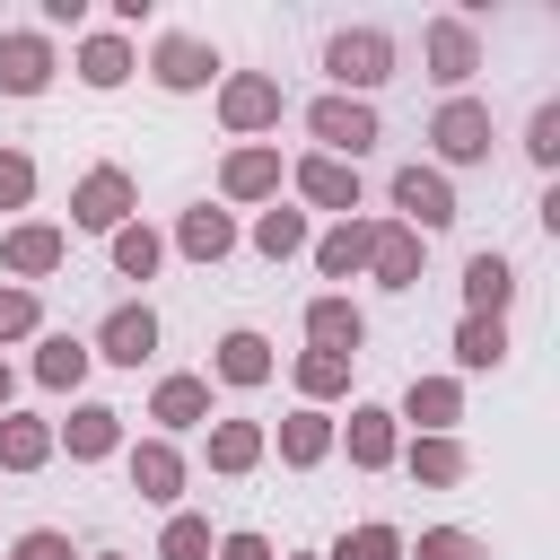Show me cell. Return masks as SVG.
Wrapping results in <instances>:
<instances>
[{
	"mask_svg": "<svg viewBox=\"0 0 560 560\" xmlns=\"http://www.w3.org/2000/svg\"><path fill=\"white\" fill-rule=\"evenodd\" d=\"M324 70H332V88H341V96H368V88H385V79H394V35L350 26V35H332V44H324Z\"/></svg>",
	"mask_w": 560,
	"mask_h": 560,
	"instance_id": "1",
	"label": "cell"
},
{
	"mask_svg": "<svg viewBox=\"0 0 560 560\" xmlns=\"http://www.w3.org/2000/svg\"><path fill=\"white\" fill-rule=\"evenodd\" d=\"M306 131L324 140V158H359V149H376V105L368 96H315Z\"/></svg>",
	"mask_w": 560,
	"mask_h": 560,
	"instance_id": "2",
	"label": "cell"
},
{
	"mask_svg": "<svg viewBox=\"0 0 560 560\" xmlns=\"http://www.w3.org/2000/svg\"><path fill=\"white\" fill-rule=\"evenodd\" d=\"M394 210H402V228H411V236H429V228H446V219H455V192H446V175H438V166H402V175H394Z\"/></svg>",
	"mask_w": 560,
	"mask_h": 560,
	"instance_id": "3",
	"label": "cell"
},
{
	"mask_svg": "<svg viewBox=\"0 0 560 560\" xmlns=\"http://www.w3.org/2000/svg\"><path fill=\"white\" fill-rule=\"evenodd\" d=\"M70 219L114 236V228L131 219V175H122V166H96V175H79V192H70Z\"/></svg>",
	"mask_w": 560,
	"mask_h": 560,
	"instance_id": "4",
	"label": "cell"
},
{
	"mask_svg": "<svg viewBox=\"0 0 560 560\" xmlns=\"http://www.w3.org/2000/svg\"><path fill=\"white\" fill-rule=\"evenodd\" d=\"M429 140H438L455 166H472V158H490V114H481L472 96H446V105H438V122H429Z\"/></svg>",
	"mask_w": 560,
	"mask_h": 560,
	"instance_id": "5",
	"label": "cell"
},
{
	"mask_svg": "<svg viewBox=\"0 0 560 560\" xmlns=\"http://www.w3.org/2000/svg\"><path fill=\"white\" fill-rule=\"evenodd\" d=\"M149 350H158V315H149V306H114V315L96 324V350H88V359H114V368H140Z\"/></svg>",
	"mask_w": 560,
	"mask_h": 560,
	"instance_id": "6",
	"label": "cell"
},
{
	"mask_svg": "<svg viewBox=\"0 0 560 560\" xmlns=\"http://www.w3.org/2000/svg\"><path fill=\"white\" fill-rule=\"evenodd\" d=\"M472 70H481L472 26H464V18H438V26H429V79H438V88H464Z\"/></svg>",
	"mask_w": 560,
	"mask_h": 560,
	"instance_id": "7",
	"label": "cell"
},
{
	"mask_svg": "<svg viewBox=\"0 0 560 560\" xmlns=\"http://www.w3.org/2000/svg\"><path fill=\"white\" fill-rule=\"evenodd\" d=\"M219 114H228V131H262V122H280V79H228L219 88Z\"/></svg>",
	"mask_w": 560,
	"mask_h": 560,
	"instance_id": "8",
	"label": "cell"
},
{
	"mask_svg": "<svg viewBox=\"0 0 560 560\" xmlns=\"http://www.w3.org/2000/svg\"><path fill=\"white\" fill-rule=\"evenodd\" d=\"M368 271H376L385 289H411V280H420V236H411L402 219H376V245H368Z\"/></svg>",
	"mask_w": 560,
	"mask_h": 560,
	"instance_id": "9",
	"label": "cell"
},
{
	"mask_svg": "<svg viewBox=\"0 0 560 560\" xmlns=\"http://www.w3.org/2000/svg\"><path fill=\"white\" fill-rule=\"evenodd\" d=\"M402 420H420L429 438H446V429L464 420V385H455V376H411V394H402Z\"/></svg>",
	"mask_w": 560,
	"mask_h": 560,
	"instance_id": "10",
	"label": "cell"
},
{
	"mask_svg": "<svg viewBox=\"0 0 560 560\" xmlns=\"http://www.w3.org/2000/svg\"><path fill=\"white\" fill-rule=\"evenodd\" d=\"M210 70H219V52H210L201 35H166V44H158V88L184 96V88H210Z\"/></svg>",
	"mask_w": 560,
	"mask_h": 560,
	"instance_id": "11",
	"label": "cell"
},
{
	"mask_svg": "<svg viewBox=\"0 0 560 560\" xmlns=\"http://www.w3.org/2000/svg\"><path fill=\"white\" fill-rule=\"evenodd\" d=\"M306 332H315V350H332V359H359V341H368V324H359L350 298H315V306H306Z\"/></svg>",
	"mask_w": 560,
	"mask_h": 560,
	"instance_id": "12",
	"label": "cell"
},
{
	"mask_svg": "<svg viewBox=\"0 0 560 560\" xmlns=\"http://www.w3.org/2000/svg\"><path fill=\"white\" fill-rule=\"evenodd\" d=\"M131 490H140V499H158V508H166V499H184V455H175L166 438L131 446Z\"/></svg>",
	"mask_w": 560,
	"mask_h": 560,
	"instance_id": "13",
	"label": "cell"
},
{
	"mask_svg": "<svg viewBox=\"0 0 560 560\" xmlns=\"http://www.w3.org/2000/svg\"><path fill=\"white\" fill-rule=\"evenodd\" d=\"M52 79V44L44 35H0V88L9 96H35Z\"/></svg>",
	"mask_w": 560,
	"mask_h": 560,
	"instance_id": "14",
	"label": "cell"
},
{
	"mask_svg": "<svg viewBox=\"0 0 560 560\" xmlns=\"http://www.w3.org/2000/svg\"><path fill=\"white\" fill-rule=\"evenodd\" d=\"M298 192L324 201V210H359V166L350 158H306L298 166Z\"/></svg>",
	"mask_w": 560,
	"mask_h": 560,
	"instance_id": "15",
	"label": "cell"
},
{
	"mask_svg": "<svg viewBox=\"0 0 560 560\" xmlns=\"http://www.w3.org/2000/svg\"><path fill=\"white\" fill-rule=\"evenodd\" d=\"M368 245H376V219H341V228L315 245V271H324V280H350V271H368Z\"/></svg>",
	"mask_w": 560,
	"mask_h": 560,
	"instance_id": "16",
	"label": "cell"
},
{
	"mask_svg": "<svg viewBox=\"0 0 560 560\" xmlns=\"http://www.w3.org/2000/svg\"><path fill=\"white\" fill-rule=\"evenodd\" d=\"M464 298H472V315H499V306L516 298V262H508V254H472V262H464Z\"/></svg>",
	"mask_w": 560,
	"mask_h": 560,
	"instance_id": "17",
	"label": "cell"
},
{
	"mask_svg": "<svg viewBox=\"0 0 560 560\" xmlns=\"http://www.w3.org/2000/svg\"><path fill=\"white\" fill-rule=\"evenodd\" d=\"M149 420H166V429H192V420H210V376H166V385L149 394Z\"/></svg>",
	"mask_w": 560,
	"mask_h": 560,
	"instance_id": "18",
	"label": "cell"
},
{
	"mask_svg": "<svg viewBox=\"0 0 560 560\" xmlns=\"http://www.w3.org/2000/svg\"><path fill=\"white\" fill-rule=\"evenodd\" d=\"M61 438H70V455H79V464H96V455H114V446H122V411H105V402H79Z\"/></svg>",
	"mask_w": 560,
	"mask_h": 560,
	"instance_id": "19",
	"label": "cell"
},
{
	"mask_svg": "<svg viewBox=\"0 0 560 560\" xmlns=\"http://www.w3.org/2000/svg\"><path fill=\"white\" fill-rule=\"evenodd\" d=\"M350 464H359V472H385V464H394V411H376V402L350 411Z\"/></svg>",
	"mask_w": 560,
	"mask_h": 560,
	"instance_id": "20",
	"label": "cell"
},
{
	"mask_svg": "<svg viewBox=\"0 0 560 560\" xmlns=\"http://www.w3.org/2000/svg\"><path fill=\"white\" fill-rule=\"evenodd\" d=\"M219 184H228V201H262V192L280 184V149H236V158L219 166Z\"/></svg>",
	"mask_w": 560,
	"mask_h": 560,
	"instance_id": "21",
	"label": "cell"
},
{
	"mask_svg": "<svg viewBox=\"0 0 560 560\" xmlns=\"http://www.w3.org/2000/svg\"><path fill=\"white\" fill-rule=\"evenodd\" d=\"M0 262H9V271H26V280H44V271L61 262V228H9Z\"/></svg>",
	"mask_w": 560,
	"mask_h": 560,
	"instance_id": "22",
	"label": "cell"
},
{
	"mask_svg": "<svg viewBox=\"0 0 560 560\" xmlns=\"http://www.w3.org/2000/svg\"><path fill=\"white\" fill-rule=\"evenodd\" d=\"M79 79H88V88H122V79H131V44H122V35H88V44H79Z\"/></svg>",
	"mask_w": 560,
	"mask_h": 560,
	"instance_id": "23",
	"label": "cell"
},
{
	"mask_svg": "<svg viewBox=\"0 0 560 560\" xmlns=\"http://www.w3.org/2000/svg\"><path fill=\"white\" fill-rule=\"evenodd\" d=\"M175 245H184L192 262H219V254L236 245V228H228V210H184V228H175Z\"/></svg>",
	"mask_w": 560,
	"mask_h": 560,
	"instance_id": "24",
	"label": "cell"
},
{
	"mask_svg": "<svg viewBox=\"0 0 560 560\" xmlns=\"http://www.w3.org/2000/svg\"><path fill=\"white\" fill-rule=\"evenodd\" d=\"M508 359V324L499 315H464V332H455V368H499Z\"/></svg>",
	"mask_w": 560,
	"mask_h": 560,
	"instance_id": "25",
	"label": "cell"
},
{
	"mask_svg": "<svg viewBox=\"0 0 560 560\" xmlns=\"http://www.w3.org/2000/svg\"><path fill=\"white\" fill-rule=\"evenodd\" d=\"M219 376H228V385H262V376H271V341H262V332H228V341H219Z\"/></svg>",
	"mask_w": 560,
	"mask_h": 560,
	"instance_id": "26",
	"label": "cell"
},
{
	"mask_svg": "<svg viewBox=\"0 0 560 560\" xmlns=\"http://www.w3.org/2000/svg\"><path fill=\"white\" fill-rule=\"evenodd\" d=\"M210 464H219V472H254V464H262V429H254V420H219V429H210Z\"/></svg>",
	"mask_w": 560,
	"mask_h": 560,
	"instance_id": "27",
	"label": "cell"
},
{
	"mask_svg": "<svg viewBox=\"0 0 560 560\" xmlns=\"http://www.w3.org/2000/svg\"><path fill=\"white\" fill-rule=\"evenodd\" d=\"M44 455H52V429H44V420H9V411H0V464H9V472H35Z\"/></svg>",
	"mask_w": 560,
	"mask_h": 560,
	"instance_id": "28",
	"label": "cell"
},
{
	"mask_svg": "<svg viewBox=\"0 0 560 560\" xmlns=\"http://www.w3.org/2000/svg\"><path fill=\"white\" fill-rule=\"evenodd\" d=\"M35 376H44L52 394H70V385L88 376V341H70V332H52V341L35 350Z\"/></svg>",
	"mask_w": 560,
	"mask_h": 560,
	"instance_id": "29",
	"label": "cell"
},
{
	"mask_svg": "<svg viewBox=\"0 0 560 560\" xmlns=\"http://www.w3.org/2000/svg\"><path fill=\"white\" fill-rule=\"evenodd\" d=\"M324 446H332V420L324 411H289L280 420V455L289 464H324Z\"/></svg>",
	"mask_w": 560,
	"mask_h": 560,
	"instance_id": "30",
	"label": "cell"
},
{
	"mask_svg": "<svg viewBox=\"0 0 560 560\" xmlns=\"http://www.w3.org/2000/svg\"><path fill=\"white\" fill-rule=\"evenodd\" d=\"M411 481L455 490V481H464V446H455V438H420V446H411Z\"/></svg>",
	"mask_w": 560,
	"mask_h": 560,
	"instance_id": "31",
	"label": "cell"
},
{
	"mask_svg": "<svg viewBox=\"0 0 560 560\" xmlns=\"http://www.w3.org/2000/svg\"><path fill=\"white\" fill-rule=\"evenodd\" d=\"M402 560H490L472 534H455V525H429L420 542H402Z\"/></svg>",
	"mask_w": 560,
	"mask_h": 560,
	"instance_id": "32",
	"label": "cell"
},
{
	"mask_svg": "<svg viewBox=\"0 0 560 560\" xmlns=\"http://www.w3.org/2000/svg\"><path fill=\"white\" fill-rule=\"evenodd\" d=\"M332 560H402V534H394V525H350V534L332 542Z\"/></svg>",
	"mask_w": 560,
	"mask_h": 560,
	"instance_id": "33",
	"label": "cell"
},
{
	"mask_svg": "<svg viewBox=\"0 0 560 560\" xmlns=\"http://www.w3.org/2000/svg\"><path fill=\"white\" fill-rule=\"evenodd\" d=\"M254 245L280 262V254H298V245H306V219H298V210H262V219H254Z\"/></svg>",
	"mask_w": 560,
	"mask_h": 560,
	"instance_id": "34",
	"label": "cell"
},
{
	"mask_svg": "<svg viewBox=\"0 0 560 560\" xmlns=\"http://www.w3.org/2000/svg\"><path fill=\"white\" fill-rule=\"evenodd\" d=\"M114 271H122V280H149V271H158V236H149V228H114Z\"/></svg>",
	"mask_w": 560,
	"mask_h": 560,
	"instance_id": "35",
	"label": "cell"
},
{
	"mask_svg": "<svg viewBox=\"0 0 560 560\" xmlns=\"http://www.w3.org/2000/svg\"><path fill=\"white\" fill-rule=\"evenodd\" d=\"M341 385H350V359H332V350H306V359H298V394L324 402V394H341Z\"/></svg>",
	"mask_w": 560,
	"mask_h": 560,
	"instance_id": "36",
	"label": "cell"
},
{
	"mask_svg": "<svg viewBox=\"0 0 560 560\" xmlns=\"http://www.w3.org/2000/svg\"><path fill=\"white\" fill-rule=\"evenodd\" d=\"M158 560H210V525L201 516H175L166 542H158Z\"/></svg>",
	"mask_w": 560,
	"mask_h": 560,
	"instance_id": "37",
	"label": "cell"
},
{
	"mask_svg": "<svg viewBox=\"0 0 560 560\" xmlns=\"http://www.w3.org/2000/svg\"><path fill=\"white\" fill-rule=\"evenodd\" d=\"M525 158H534V166H560V105H542V114L525 122Z\"/></svg>",
	"mask_w": 560,
	"mask_h": 560,
	"instance_id": "38",
	"label": "cell"
},
{
	"mask_svg": "<svg viewBox=\"0 0 560 560\" xmlns=\"http://www.w3.org/2000/svg\"><path fill=\"white\" fill-rule=\"evenodd\" d=\"M26 192H35V166H26L18 149H0V210H18Z\"/></svg>",
	"mask_w": 560,
	"mask_h": 560,
	"instance_id": "39",
	"label": "cell"
},
{
	"mask_svg": "<svg viewBox=\"0 0 560 560\" xmlns=\"http://www.w3.org/2000/svg\"><path fill=\"white\" fill-rule=\"evenodd\" d=\"M35 332V289H0V341Z\"/></svg>",
	"mask_w": 560,
	"mask_h": 560,
	"instance_id": "40",
	"label": "cell"
},
{
	"mask_svg": "<svg viewBox=\"0 0 560 560\" xmlns=\"http://www.w3.org/2000/svg\"><path fill=\"white\" fill-rule=\"evenodd\" d=\"M18 560H70V534L35 525V534H18Z\"/></svg>",
	"mask_w": 560,
	"mask_h": 560,
	"instance_id": "41",
	"label": "cell"
},
{
	"mask_svg": "<svg viewBox=\"0 0 560 560\" xmlns=\"http://www.w3.org/2000/svg\"><path fill=\"white\" fill-rule=\"evenodd\" d=\"M219 560H271V542H262V534H228V542H219Z\"/></svg>",
	"mask_w": 560,
	"mask_h": 560,
	"instance_id": "42",
	"label": "cell"
},
{
	"mask_svg": "<svg viewBox=\"0 0 560 560\" xmlns=\"http://www.w3.org/2000/svg\"><path fill=\"white\" fill-rule=\"evenodd\" d=\"M0 411H9V368H0Z\"/></svg>",
	"mask_w": 560,
	"mask_h": 560,
	"instance_id": "43",
	"label": "cell"
},
{
	"mask_svg": "<svg viewBox=\"0 0 560 560\" xmlns=\"http://www.w3.org/2000/svg\"><path fill=\"white\" fill-rule=\"evenodd\" d=\"M96 560H114V551H96Z\"/></svg>",
	"mask_w": 560,
	"mask_h": 560,
	"instance_id": "44",
	"label": "cell"
}]
</instances>
